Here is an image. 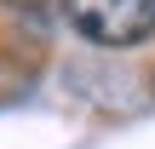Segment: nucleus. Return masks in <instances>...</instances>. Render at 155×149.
<instances>
[{
    "mask_svg": "<svg viewBox=\"0 0 155 149\" xmlns=\"http://www.w3.org/2000/svg\"><path fill=\"white\" fill-rule=\"evenodd\" d=\"M69 29L104 52H121V46H138L155 34V0H58Z\"/></svg>",
    "mask_w": 155,
    "mask_h": 149,
    "instance_id": "obj_1",
    "label": "nucleus"
},
{
    "mask_svg": "<svg viewBox=\"0 0 155 149\" xmlns=\"http://www.w3.org/2000/svg\"><path fill=\"white\" fill-rule=\"evenodd\" d=\"M0 6H17V11H29V6H46V0H0Z\"/></svg>",
    "mask_w": 155,
    "mask_h": 149,
    "instance_id": "obj_2",
    "label": "nucleus"
}]
</instances>
